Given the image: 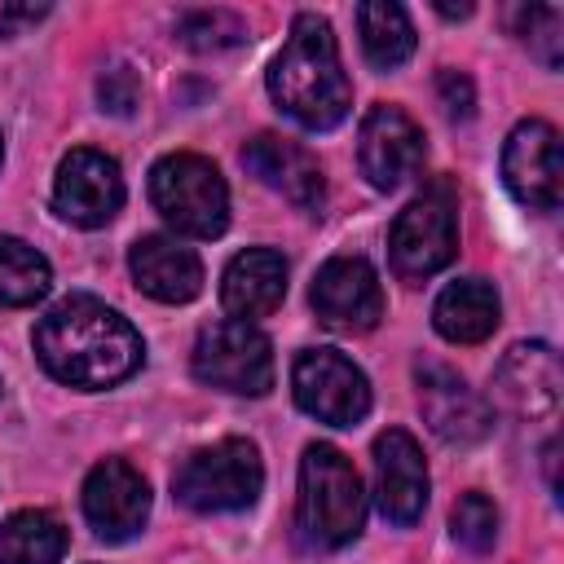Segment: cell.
Masks as SVG:
<instances>
[{
	"instance_id": "8fae6325",
	"label": "cell",
	"mask_w": 564,
	"mask_h": 564,
	"mask_svg": "<svg viewBox=\"0 0 564 564\" xmlns=\"http://www.w3.org/2000/svg\"><path fill=\"white\" fill-rule=\"evenodd\" d=\"M123 207V176L119 163L101 150H70L57 163L53 181V212L79 229H101Z\"/></svg>"
},
{
	"instance_id": "d4e9b609",
	"label": "cell",
	"mask_w": 564,
	"mask_h": 564,
	"mask_svg": "<svg viewBox=\"0 0 564 564\" xmlns=\"http://www.w3.org/2000/svg\"><path fill=\"white\" fill-rule=\"evenodd\" d=\"M516 31H520V40L529 44V53L546 70L560 66V53H564V13L555 4H520L516 9Z\"/></svg>"
},
{
	"instance_id": "9a60e30c",
	"label": "cell",
	"mask_w": 564,
	"mask_h": 564,
	"mask_svg": "<svg viewBox=\"0 0 564 564\" xmlns=\"http://www.w3.org/2000/svg\"><path fill=\"white\" fill-rule=\"evenodd\" d=\"M357 163L375 189H397L423 167V132L401 106H375L357 132Z\"/></svg>"
},
{
	"instance_id": "6da1fadb",
	"label": "cell",
	"mask_w": 564,
	"mask_h": 564,
	"mask_svg": "<svg viewBox=\"0 0 564 564\" xmlns=\"http://www.w3.org/2000/svg\"><path fill=\"white\" fill-rule=\"evenodd\" d=\"M35 357L40 366L70 383V388H110L123 383L141 357L145 344L132 330L123 313L101 304L97 295H66L35 322Z\"/></svg>"
},
{
	"instance_id": "5bb4252c",
	"label": "cell",
	"mask_w": 564,
	"mask_h": 564,
	"mask_svg": "<svg viewBox=\"0 0 564 564\" xmlns=\"http://www.w3.org/2000/svg\"><path fill=\"white\" fill-rule=\"evenodd\" d=\"M84 520L101 542H128L150 520V485L123 458H101L84 480Z\"/></svg>"
},
{
	"instance_id": "4316f807",
	"label": "cell",
	"mask_w": 564,
	"mask_h": 564,
	"mask_svg": "<svg viewBox=\"0 0 564 564\" xmlns=\"http://www.w3.org/2000/svg\"><path fill=\"white\" fill-rule=\"evenodd\" d=\"M97 97H101V110L132 115V106L141 97V79L132 75V66H106L101 79H97Z\"/></svg>"
},
{
	"instance_id": "ac0fdd59",
	"label": "cell",
	"mask_w": 564,
	"mask_h": 564,
	"mask_svg": "<svg viewBox=\"0 0 564 564\" xmlns=\"http://www.w3.org/2000/svg\"><path fill=\"white\" fill-rule=\"evenodd\" d=\"M128 269L137 278V286L159 300V304H189L198 291H203V264L198 256L167 238V234H145L132 242L128 251Z\"/></svg>"
},
{
	"instance_id": "d6986e66",
	"label": "cell",
	"mask_w": 564,
	"mask_h": 564,
	"mask_svg": "<svg viewBox=\"0 0 564 564\" xmlns=\"http://www.w3.org/2000/svg\"><path fill=\"white\" fill-rule=\"evenodd\" d=\"M286 295V260L273 247H247L225 264L220 278V304L229 317L251 322L282 304Z\"/></svg>"
},
{
	"instance_id": "2e32d148",
	"label": "cell",
	"mask_w": 564,
	"mask_h": 564,
	"mask_svg": "<svg viewBox=\"0 0 564 564\" xmlns=\"http://www.w3.org/2000/svg\"><path fill=\"white\" fill-rule=\"evenodd\" d=\"M375 498L392 524H414L427 507V463L405 427L375 436Z\"/></svg>"
},
{
	"instance_id": "277c9868",
	"label": "cell",
	"mask_w": 564,
	"mask_h": 564,
	"mask_svg": "<svg viewBox=\"0 0 564 564\" xmlns=\"http://www.w3.org/2000/svg\"><path fill=\"white\" fill-rule=\"evenodd\" d=\"M154 212L185 238H220L229 225V189L212 159L203 154H163L150 167Z\"/></svg>"
},
{
	"instance_id": "3957f363",
	"label": "cell",
	"mask_w": 564,
	"mask_h": 564,
	"mask_svg": "<svg viewBox=\"0 0 564 564\" xmlns=\"http://www.w3.org/2000/svg\"><path fill=\"white\" fill-rule=\"evenodd\" d=\"M295 520L313 546H348L366 524V494L357 467L335 445H308L300 458V507Z\"/></svg>"
},
{
	"instance_id": "7402d4cb",
	"label": "cell",
	"mask_w": 564,
	"mask_h": 564,
	"mask_svg": "<svg viewBox=\"0 0 564 564\" xmlns=\"http://www.w3.org/2000/svg\"><path fill=\"white\" fill-rule=\"evenodd\" d=\"M66 555V529L48 511H13L0 524V564H57Z\"/></svg>"
},
{
	"instance_id": "603a6c76",
	"label": "cell",
	"mask_w": 564,
	"mask_h": 564,
	"mask_svg": "<svg viewBox=\"0 0 564 564\" xmlns=\"http://www.w3.org/2000/svg\"><path fill=\"white\" fill-rule=\"evenodd\" d=\"M48 282H53L48 260L31 242L0 234V308H22L44 300Z\"/></svg>"
},
{
	"instance_id": "5b68a950",
	"label": "cell",
	"mask_w": 564,
	"mask_h": 564,
	"mask_svg": "<svg viewBox=\"0 0 564 564\" xmlns=\"http://www.w3.org/2000/svg\"><path fill=\"white\" fill-rule=\"evenodd\" d=\"M264 485V463L256 454L251 441H216L207 449H194L176 476H172V494L181 507L198 511V516H220V511H242L260 498Z\"/></svg>"
},
{
	"instance_id": "e0dca14e",
	"label": "cell",
	"mask_w": 564,
	"mask_h": 564,
	"mask_svg": "<svg viewBox=\"0 0 564 564\" xmlns=\"http://www.w3.org/2000/svg\"><path fill=\"white\" fill-rule=\"evenodd\" d=\"M242 167H247L260 185H269V189H278L282 198H291L300 212H317L322 198H326V181H322L317 159H313L304 145L286 141V137H273V132L251 137V141L242 145Z\"/></svg>"
},
{
	"instance_id": "7c38bea8",
	"label": "cell",
	"mask_w": 564,
	"mask_h": 564,
	"mask_svg": "<svg viewBox=\"0 0 564 564\" xmlns=\"http://www.w3.org/2000/svg\"><path fill=\"white\" fill-rule=\"evenodd\" d=\"M414 379H419V410L445 445H476L494 432L489 401L476 388H467L463 375H454L441 361H419Z\"/></svg>"
},
{
	"instance_id": "4fadbf2b",
	"label": "cell",
	"mask_w": 564,
	"mask_h": 564,
	"mask_svg": "<svg viewBox=\"0 0 564 564\" xmlns=\"http://www.w3.org/2000/svg\"><path fill=\"white\" fill-rule=\"evenodd\" d=\"M564 392V366L560 352L542 339L511 344L494 370V401L516 419H546L555 414Z\"/></svg>"
},
{
	"instance_id": "8992f818",
	"label": "cell",
	"mask_w": 564,
	"mask_h": 564,
	"mask_svg": "<svg viewBox=\"0 0 564 564\" xmlns=\"http://www.w3.org/2000/svg\"><path fill=\"white\" fill-rule=\"evenodd\" d=\"M194 379L238 397H264L273 388V344L260 326L225 317L198 330L194 339Z\"/></svg>"
},
{
	"instance_id": "f1b7e54d",
	"label": "cell",
	"mask_w": 564,
	"mask_h": 564,
	"mask_svg": "<svg viewBox=\"0 0 564 564\" xmlns=\"http://www.w3.org/2000/svg\"><path fill=\"white\" fill-rule=\"evenodd\" d=\"M48 13L44 0H0V35H13L31 22H40Z\"/></svg>"
},
{
	"instance_id": "ba28073f",
	"label": "cell",
	"mask_w": 564,
	"mask_h": 564,
	"mask_svg": "<svg viewBox=\"0 0 564 564\" xmlns=\"http://www.w3.org/2000/svg\"><path fill=\"white\" fill-rule=\"evenodd\" d=\"M291 392L304 414L330 427H352L370 410L366 375L335 348H304L291 366Z\"/></svg>"
},
{
	"instance_id": "484cf974",
	"label": "cell",
	"mask_w": 564,
	"mask_h": 564,
	"mask_svg": "<svg viewBox=\"0 0 564 564\" xmlns=\"http://www.w3.org/2000/svg\"><path fill=\"white\" fill-rule=\"evenodd\" d=\"M449 533L471 555L494 551V542H498V507L485 494H463L454 502V511H449Z\"/></svg>"
},
{
	"instance_id": "f546056e",
	"label": "cell",
	"mask_w": 564,
	"mask_h": 564,
	"mask_svg": "<svg viewBox=\"0 0 564 564\" xmlns=\"http://www.w3.org/2000/svg\"><path fill=\"white\" fill-rule=\"evenodd\" d=\"M436 13H445V18H467L471 4H436Z\"/></svg>"
},
{
	"instance_id": "44dd1931",
	"label": "cell",
	"mask_w": 564,
	"mask_h": 564,
	"mask_svg": "<svg viewBox=\"0 0 564 564\" xmlns=\"http://www.w3.org/2000/svg\"><path fill=\"white\" fill-rule=\"evenodd\" d=\"M357 31H361V53L375 70H397L414 53V22L392 0L357 4Z\"/></svg>"
},
{
	"instance_id": "52a82bcc",
	"label": "cell",
	"mask_w": 564,
	"mask_h": 564,
	"mask_svg": "<svg viewBox=\"0 0 564 564\" xmlns=\"http://www.w3.org/2000/svg\"><path fill=\"white\" fill-rule=\"evenodd\" d=\"M458 251V220H454V198L449 185H436L427 194H419L388 234V256L397 278L405 282H423L432 273H441Z\"/></svg>"
},
{
	"instance_id": "4dcf8cb0",
	"label": "cell",
	"mask_w": 564,
	"mask_h": 564,
	"mask_svg": "<svg viewBox=\"0 0 564 564\" xmlns=\"http://www.w3.org/2000/svg\"><path fill=\"white\" fill-rule=\"evenodd\" d=\"M0 154H4V145H0Z\"/></svg>"
},
{
	"instance_id": "30bf717a",
	"label": "cell",
	"mask_w": 564,
	"mask_h": 564,
	"mask_svg": "<svg viewBox=\"0 0 564 564\" xmlns=\"http://www.w3.org/2000/svg\"><path fill=\"white\" fill-rule=\"evenodd\" d=\"M308 300H313V313L322 326L348 330V335H361V330L379 326V317H383L379 273L361 256H330L317 269Z\"/></svg>"
},
{
	"instance_id": "7a4b0ae2",
	"label": "cell",
	"mask_w": 564,
	"mask_h": 564,
	"mask_svg": "<svg viewBox=\"0 0 564 564\" xmlns=\"http://www.w3.org/2000/svg\"><path fill=\"white\" fill-rule=\"evenodd\" d=\"M269 97L286 119L308 132H330L335 123H344L352 106V84L344 75L339 44L326 18L300 13L291 22V35L269 66Z\"/></svg>"
},
{
	"instance_id": "9c48e42d",
	"label": "cell",
	"mask_w": 564,
	"mask_h": 564,
	"mask_svg": "<svg viewBox=\"0 0 564 564\" xmlns=\"http://www.w3.org/2000/svg\"><path fill=\"white\" fill-rule=\"evenodd\" d=\"M502 181L529 212H555L564 198L560 132L546 119H520L502 145Z\"/></svg>"
},
{
	"instance_id": "cb8c5ba5",
	"label": "cell",
	"mask_w": 564,
	"mask_h": 564,
	"mask_svg": "<svg viewBox=\"0 0 564 564\" xmlns=\"http://www.w3.org/2000/svg\"><path fill=\"white\" fill-rule=\"evenodd\" d=\"M176 40L194 53H216V48H234L247 40V22L229 9H194L176 18Z\"/></svg>"
},
{
	"instance_id": "ffe728a7",
	"label": "cell",
	"mask_w": 564,
	"mask_h": 564,
	"mask_svg": "<svg viewBox=\"0 0 564 564\" xmlns=\"http://www.w3.org/2000/svg\"><path fill=\"white\" fill-rule=\"evenodd\" d=\"M498 291L485 278H458L449 282L432 304V326L449 344H480L498 326Z\"/></svg>"
},
{
	"instance_id": "83f0119b",
	"label": "cell",
	"mask_w": 564,
	"mask_h": 564,
	"mask_svg": "<svg viewBox=\"0 0 564 564\" xmlns=\"http://www.w3.org/2000/svg\"><path fill=\"white\" fill-rule=\"evenodd\" d=\"M436 93H441V106L449 119H471V106H476V93H471V79L458 75V70H441L436 75Z\"/></svg>"
}]
</instances>
